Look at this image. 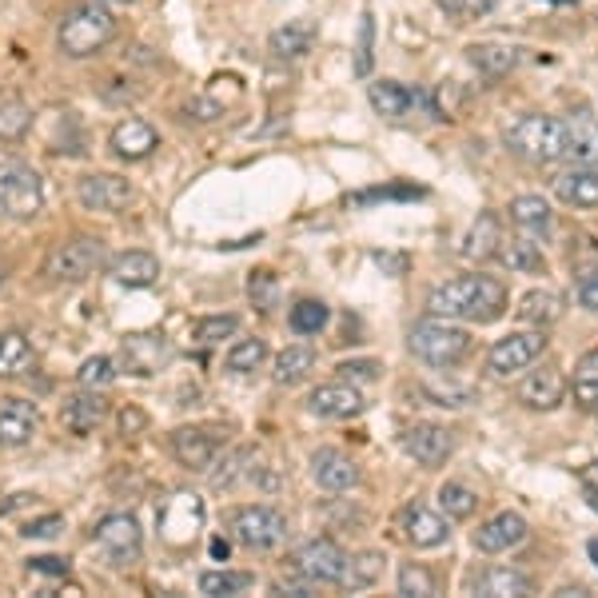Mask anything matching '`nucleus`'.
<instances>
[{
    "mask_svg": "<svg viewBox=\"0 0 598 598\" xmlns=\"http://www.w3.org/2000/svg\"><path fill=\"white\" fill-rule=\"evenodd\" d=\"M77 200L84 203L89 212L116 215V212H125L128 200H132V184L113 176V172H92V176H80Z\"/></svg>",
    "mask_w": 598,
    "mask_h": 598,
    "instance_id": "nucleus-12",
    "label": "nucleus"
},
{
    "mask_svg": "<svg viewBox=\"0 0 598 598\" xmlns=\"http://www.w3.org/2000/svg\"><path fill=\"white\" fill-rule=\"evenodd\" d=\"M375 263H379V268H391V271H403V268H407L403 256H384V251L375 256Z\"/></svg>",
    "mask_w": 598,
    "mask_h": 598,
    "instance_id": "nucleus-55",
    "label": "nucleus"
},
{
    "mask_svg": "<svg viewBox=\"0 0 598 598\" xmlns=\"http://www.w3.org/2000/svg\"><path fill=\"white\" fill-rule=\"evenodd\" d=\"M96 542H101V551L108 554L113 566H132L144 554V531H140V523L132 515H108V519H101Z\"/></svg>",
    "mask_w": 598,
    "mask_h": 598,
    "instance_id": "nucleus-9",
    "label": "nucleus"
},
{
    "mask_svg": "<svg viewBox=\"0 0 598 598\" xmlns=\"http://www.w3.org/2000/svg\"><path fill=\"white\" fill-rule=\"evenodd\" d=\"M312 474H316V483L324 491H351V486H360V467L355 459H348L343 452L336 447H324V452L312 455Z\"/></svg>",
    "mask_w": 598,
    "mask_h": 598,
    "instance_id": "nucleus-20",
    "label": "nucleus"
},
{
    "mask_svg": "<svg viewBox=\"0 0 598 598\" xmlns=\"http://www.w3.org/2000/svg\"><path fill=\"white\" fill-rule=\"evenodd\" d=\"M101 263H104V239L77 236V239H65V244H57V248L48 251L45 275L52 283H80V280H89Z\"/></svg>",
    "mask_w": 598,
    "mask_h": 598,
    "instance_id": "nucleus-6",
    "label": "nucleus"
},
{
    "mask_svg": "<svg viewBox=\"0 0 598 598\" xmlns=\"http://www.w3.org/2000/svg\"><path fill=\"white\" fill-rule=\"evenodd\" d=\"M45 208V184L21 156L0 152V220H36Z\"/></svg>",
    "mask_w": 598,
    "mask_h": 598,
    "instance_id": "nucleus-3",
    "label": "nucleus"
},
{
    "mask_svg": "<svg viewBox=\"0 0 598 598\" xmlns=\"http://www.w3.org/2000/svg\"><path fill=\"white\" fill-rule=\"evenodd\" d=\"M491 9H495V0H467V12H474V16H486Z\"/></svg>",
    "mask_w": 598,
    "mask_h": 598,
    "instance_id": "nucleus-56",
    "label": "nucleus"
},
{
    "mask_svg": "<svg viewBox=\"0 0 598 598\" xmlns=\"http://www.w3.org/2000/svg\"><path fill=\"white\" fill-rule=\"evenodd\" d=\"M236 328H239L236 316H208L192 328V339L200 348H215V343H224V339L236 336Z\"/></svg>",
    "mask_w": 598,
    "mask_h": 598,
    "instance_id": "nucleus-45",
    "label": "nucleus"
},
{
    "mask_svg": "<svg viewBox=\"0 0 598 598\" xmlns=\"http://www.w3.org/2000/svg\"><path fill=\"white\" fill-rule=\"evenodd\" d=\"M307 411L319 419H355L363 411V396L355 384H324L307 396Z\"/></svg>",
    "mask_w": 598,
    "mask_h": 598,
    "instance_id": "nucleus-14",
    "label": "nucleus"
},
{
    "mask_svg": "<svg viewBox=\"0 0 598 598\" xmlns=\"http://www.w3.org/2000/svg\"><path fill=\"white\" fill-rule=\"evenodd\" d=\"M407 348H411V355H419V360L427 363V367H455V363H464L467 351H471V331L452 324V319L431 316L411 328Z\"/></svg>",
    "mask_w": 598,
    "mask_h": 598,
    "instance_id": "nucleus-4",
    "label": "nucleus"
},
{
    "mask_svg": "<svg viewBox=\"0 0 598 598\" xmlns=\"http://www.w3.org/2000/svg\"><path fill=\"white\" fill-rule=\"evenodd\" d=\"M77 379H80V387H92V391H101V387H108L116 379V363L108 360V355H92V360L80 363Z\"/></svg>",
    "mask_w": 598,
    "mask_h": 598,
    "instance_id": "nucleus-46",
    "label": "nucleus"
},
{
    "mask_svg": "<svg viewBox=\"0 0 598 598\" xmlns=\"http://www.w3.org/2000/svg\"><path fill=\"white\" fill-rule=\"evenodd\" d=\"M499 244H503V232H499V220L491 212H483L479 220L471 224V232L464 236V244H459V256L464 260H491L499 251Z\"/></svg>",
    "mask_w": 598,
    "mask_h": 598,
    "instance_id": "nucleus-29",
    "label": "nucleus"
},
{
    "mask_svg": "<svg viewBox=\"0 0 598 598\" xmlns=\"http://www.w3.org/2000/svg\"><path fill=\"white\" fill-rule=\"evenodd\" d=\"M447 12H467V0H439Z\"/></svg>",
    "mask_w": 598,
    "mask_h": 598,
    "instance_id": "nucleus-58",
    "label": "nucleus"
},
{
    "mask_svg": "<svg viewBox=\"0 0 598 598\" xmlns=\"http://www.w3.org/2000/svg\"><path fill=\"white\" fill-rule=\"evenodd\" d=\"M511 220L523 232H547L551 227V203L542 196H519V200H511Z\"/></svg>",
    "mask_w": 598,
    "mask_h": 598,
    "instance_id": "nucleus-39",
    "label": "nucleus"
},
{
    "mask_svg": "<svg viewBox=\"0 0 598 598\" xmlns=\"http://www.w3.org/2000/svg\"><path fill=\"white\" fill-rule=\"evenodd\" d=\"M571 396H575L578 407H598V348L587 351V355L575 363V375H571Z\"/></svg>",
    "mask_w": 598,
    "mask_h": 598,
    "instance_id": "nucleus-37",
    "label": "nucleus"
},
{
    "mask_svg": "<svg viewBox=\"0 0 598 598\" xmlns=\"http://www.w3.org/2000/svg\"><path fill=\"white\" fill-rule=\"evenodd\" d=\"M575 295H578V304L587 307V312H598V271H587V275L578 280Z\"/></svg>",
    "mask_w": 598,
    "mask_h": 598,
    "instance_id": "nucleus-53",
    "label": "nucleus"
},
{
    "mask_svg": "<svg viewBox=\"0 0 598 598\" xmlns=\"http://www.w3.org/2000/svg\"><path fill=\"white\" fill-rule=\"evenodd\" d=\"M108 275H113L120 288H152L160 280V260L152 251H125L108 263Z\"/></svg>",
    "mask_w": 598,
    "mask_h": 598,
    "instance_id": "nucleus-25",
    "label": "nucleus"
},
{
    "mask_svg": "<svg viewBox=\"0 0 598 598\" xmlns=\"http://www.w3.org/2000/svg\"><path fill=\"white\" fill-rule=\"evenodd\" d=\"M57 531H65V519H60V515H45V519H33L21 527L24 539H52Z\"/></svg>",
    "mask_w": 598,
    "mask_h": 598,
    "instance_id": "nucleus-50",
    "label": "nucleus"
},
{
    "mask_svg": "<svg viewBox=\"0 0 598 598\" xmlns=\"http://www.w3.org/2000/svg\"><path fill=\"white\" fill-rule=\"evenodd\" d=\"M140 427H148V415L136 411V407H125V411H120V435H132V431Z\"/></svg>",
    "mask_w": 598,
    "mask_h": 598,
    "instance_id": "nucleus-54",
    "label": "nucleus"
},
{
    "mask_svg": "<svg viewBox=\"0 0 598 598\" xmlns=\"http://www.w3.org/2000/svg\"><path fill=\"white\" fill-rule=\"evenodd\" d=\"M256 587V575L248 571H203L200 595H244Z\"/></svg>",
    "mask_w": 598,
    "mask_h": 598,
    "instance_id": "nucleus-40",
    "label": "nucleus"
},
{
    "mask_svg": "<svg viewBox=\"0 0 598 598\" xmlns=\"http://www.w3.org/2000/svg\"><path fill=\"white\" fill-rule=\"evenodd\" d=\"M33 367V348L21 331H0V379H12Z\"/></svg>",
    "mask_w": 598,
    "mask_h": 598,
    "instance_id": "nucleus-36",
    "label": "nucleus"
},
{
    "mask_svg": "<svg viewBox=\"0 0 598 598\" xmlns=\"http://www.w3.org/2000/svg\"><path fill=\"white\" fill-rule=\"evenodd\" d=\"M295 571L307 575L312 583H328V587H339V578L348 571V554L336 539H312L295 551Z\"/></svg>",
    "mask_w": 598,
    "mask_h": 598,
    "instance_id": "nucleus-11",
    "label": "nucleus"
},
{
    "mask_svg": "<svg viewBox=\"0 0 598 598\" xmlns=\"http://www.w3.org/2000/svg\"><path fill=\"white\" fill-rule=\"evenodd\" d=\"M172 363V343L160 331H132L120 339V367L136 379H152Z\"/></svg>",
    "mask_w": 598,
    "mask_h": 598,
    "instance_id": "nucleus-8",
    "label": "nucleus"
},
{
    "mask_svg": "<svg viewBox=\"0 0 598 598\" xmlns=\"http://www.w3.org/2000/svg\"><path fill=\"white\" fill-rule=\"evenodd\" d=\"M172 455H176V464L188 467V471H208L220 452V439H215L212 431L203 427H180L172 431Z\"/></svg>",
    "mask_w": 598,
    "mask_h": 598,
    "instance_id": "nucleus-15",
    "label": "nucleus"
},
{
    "mask_svg": "<svg viewBox=\"0 0 598 598\" xmlns=\"http://www.w3.org/2000/svg\"><path fill=\"white\" fill-rule=\"evenodd\" d=\"M507 148L515 156L531 160V164H554V160H566V120H554V116H519L515 125L503 132Z\"/></svg>",
    "mask_w": 598,
    "mask_h": 598,
    "instance_id": "nucleus-2",
    "label": "nucleus"
},
{
    "mask_svg": "<svg viewBox=\"0 0 598 598\" xmlns=\"http://www.w3.org/2000/svg\"><path fill=\"white\" fill-rule=\"evenodd\" d=\"M423 196V188H411V184H403V188H375V192H363L355 196L351 203H375V200H419Z\"/></svg>",
    "mask_w": 598,
    "mask_h": 598,
    "instance_id": "nucleus-49",
    "label": "nucleus"
},
{
    "mask_svg": "<svg viewBox=\"0 0 598 598\" xmlns=\"http://www.w3.org/2000/svg\"><path fill=\"white\" fill-rule=\"evenodd\" d=\"M33 128V108L24 101H0V140L16 144L24 140V132Z\"/></svg>",
    "mask_w": 598,
    "mask_h": 598,
    "instance_id": "nucleus-41",
    "label": "nucleus"
},
{
    "mask_svg": "<svg viewBox=\"0 0 598 598\" xmlns=\"http://www.w3.org/2000/svg\"><path fill=\"white\" fill-rule=\"evenodd\" d=\"M399 595L407 598H431L439 595V583L423 563H403L399 566Z\"/></svg>",
    "mask_w": 598,
    "mask_h": 598,
    "instance_id": "nucleus-44",
    "label": "nucleus"
},
{
    "mask_svg": "<svg viewBox=\"0 0 598 598\" xmlns=\"http://www.w3.org/2000/svg\"><path fill=\"white\" fill-rule=\"evenodd\" d=\"M108 148H113L120 160L136 164V160H148L152 152H156L160 136H156V128L148 125V120H136V116H128V120H120V125L113 128V136H108Z\"/></svg>",
    "mask_w": 598,
    "mask_h": 598,
    "instance_id": "nucleus-16",
    "label": "nucleus"
},
{
    "mask_svg": "<svg viewBox=\"0 0 598 598\" xmlns=\"http://www.w3.org/2000/svg\"><path fill=\"white\" fill-rule=\"evenodd\" d=\"M104 415H108V399H104L101 391H92V387H84L80 396L65 399L60 423H65V427L72 431V435H89V431L101 427Z\"/></svg>",
    "mask_w": 598,
    "mask_h": 598,
    "instance_id": "nucleus-22",
    "label": "nucleus"
},
{
    "mask_svg": "<svg viewBox=\"0 0 598 598\" xmlns=\"http://www.w3.org/2000/svg\"><path fill=\"white\" fill-rule=\"evenodd\" d=\"M248 295H251V304L260 307V312H271L275 300H280V280H275L271 271H251Z\"/></svg>",
    "mask_w": 598,
    "mask_h": 598,
    "instance_id": "nucleus-47",
    "label": "nucleus"
},
{
    "mask_svg": "<svg viewBox=\"0 0 598 598\" xmlns=\"http://www.w3.org/2000/svg\"><path fill=\"white\" fill-rule=\"evenodd\" d=\"M467 60H471L483 77H507L511 68L519 65V48H511V45H471L467 48Z\"/></svg>",
    "mask_w": 598,
    "mask_h": 598,
    "instance_id": "nucleus-35",
    "label": "nucleus"
},
{
    "mask_svg": "<svg viewBox=\"0 0 598 598\" xmlns=\"http://www.w3.org/2000/svg\"><path fill=\"white\" fill-rule=\"evenodd\" d=\"M554 196L571 208H598V172L590 164L583 168H571L554 180Z\"/></svg>",
    "mask_w": 598,
    "mask_h": 598,
    "instance_id": "nucleus-27",
    "label": "nucleus"
},
{
    "mask_svg": "<svg viewBox=\"0 0 598 598\" xmlns=\"http://www.w3.org/2000/svg\"><path fill=\"white\" fill-rule=\"evenodd\" d=\"M499 260H503V268L511 271H523V275H539V271H547V260H542V248L535 244L531 236H515V239H503L495 251Z\"/></svg>",
    "mask_w": 598,
    "mask_h": 598,
    "instance_id": "nucleus-30",
    "label": "nucleus"
},
{
    "mask_svg": "<svg viewBox=\"0 0 598 598\" xmlns=\"http://www.w3.org/2000/svg\"><path fill=\"white\" fill-rule=\"evenodd\" d=\"M474 590L486 598H527L535 595V583L523 571H515V566H491L479 583H474Z\"/></svg>",
    "mask_w": 598,
    "mask_h": 598,
    "instance_id": "nucleus-28",
    "label": "nucleus"
},
{
    "mask_svg": "<svg viewBox=\"0 0 598 598\" xmlns=\"http://www.w3.org/2000/svg\"><path fill=\"white\" fill-rule=\"evenodd\" d=\"M542 348H547V336H542V328L511 331V336H503L495 348H491V355H486V367H491L495 375H515V372H523V367H531V363L542 355Z\"/></svg>",
    "mask_w": 598,
    "mask_h": 598,
    "instance_id": "nucleus-10",
    "label": "nucleus"
},
{
    "mask_svg": "<svg viewBox=\"0 0 598 598\" xmlns=\"http://www.w3.org/2000/svg\"><path fill=\"white\" fill-rule=\"evenodd\" d=\"M263 360H268V343H263V339H239V343H232V351L224 355L227 372H236V375L256 372Z\"/></svg>",
    "mask_w": 598,
    "mask_h": 598,
    "instance_id": "nucleus-43",
    "label": "nucleus"
},
{
    "mask_svg": "<svg viewBox=\"0 0 598 598\" xmlns=\"http://www.w3.org/2000/svg\"><path fill=\"white\" fill-rule=\"evenodd\" d=\"M587 554H590V563L598 566V539H590V542H587Z\"/></svg>",
    "mask_w": 598,
    "mask_h": 598,
    "instance_id": "nucleus-60",
    "label": "nucleus"
},
{
    "mask_svg": "<svg viewBox=\"0 0 598 598\" xmlns=\"http://www.w3.org/2000/svg\"><path fill=\"white\" fill-rule=\"evenodd\" d=\"M101 4H132V0H101Z\"/></svg>",
    "mask_w": 598,
    "mask_h": 598,
    "instance_id": "nucleus-61",
    "label": "nucleus"
},
{
    "mask_svg": "<svg viewBox=\"0 0 598 598\" xmlns=\"http://www.w3.org/2000/svg\"><path fill=\"white\" fill-rule=\"evenodd\" d=\"M227 551H232V547H227L224 539H215V542H212V554H215V559H227Z\"/></svg>",
    "mask_w": 598,
    "mask_h": 598,
    "instance_id": "nucleus-59",
    "label": "nucleus"
},
{
    "mask_svg": "<svg viewBox=\"0 0 598 598\" xmlns=\"http://www.w3.org/2000/svg\"><path fill=\"white\" fill-rule=\"evenodd\" d=\"M40 431V415L24 399H0V447H24Z\"/></svg>",
    "mask_w": 598,
    "mask_h": 598,
    "instance_id": "nucleus-18",
    "label": "nucleus"
},
{
    "mask_svg": "<svg viewBox=\"0 0 598 598\" xmlns=\"http://www.w3.org/2000/svg\"><path fill=\"white\" fill-rule=\"evenodd\" d=\"M271 57L275 60H300L316 48V24L312 21H288L283 28H275L268 40Z\"/></svg>",
    "mask_w": 598,
    "mask_h": 598,
    "instance_id": "nucleus-26",
    "label": "nucleus"
},
{
    "mask_svg": "<svg viewBox=\"0 0 598 598\" xmlns=\"http://www.w3.org/2000/svg\"><path fill=\"white\" fill-rule=\"evenodd\" d=\"M0 283H4V271H0Z\"/></svg>",
    "mask_w": 598,
    "mask_h": 598,
    "instance_id": "nucleus-62",
    "label": "nucleus"
},
{
    "mask_svg": "<svg viewBox=\"0 0 598 598\" xmlns=\"http://www.w3.org/2000/svg\"><path fill=\"white\" fill-rule=\"evenodd\" d=\"M563 316V295L559 292H527L519 300V319L531 328H551Z\"/></svg>",
    "mask_w": 598,
    "mask_h": 598,
    "instance_id": "nucleus-34",
    "label": "nucleus"
},
{
    "mask_svg": "<svg viewBox=\"0 0 598 598\" xmlns=\"http://www.w3.org/2000/svg\"><path fill=\"white\" fill-rule=\"evenodd\" d=\"M403 535L415 551H431V547H443V542L452 539V527H447L443 515H435V511L415 503V507L403 511Z\"/></svg>",
    "mask_w": 598,
    "mask_h": 598,
    "instance_id": "nucleus-21",
    "label": "nucleus"
},
{
    "mask_svg": "<svg viewBox=\"0 0 598 598\" xmlns=\"http://www.w3.org/2000/svg\"><path fill=\"white\" fill-rule=\"evenodd\" d=\"M312 372H316V348H307V343H292L275 355V384L280 387L304 384Z\"/></svg>",
    "mask_w": 598,
    "mask_h": 598,
    "instance_id": "nucleus-31",
    "label": "nucleus"
},
{
    "mask_svg": "<svg viewBox=\"0 0 598 598\" xmlns=\"http://www.w3.org/2000/svg\"><path fill=\"white\" fill-rule=\"evenodd\" d=\"M566 160H575V164L598 160V116L590 108H575L566 116Z\"/></svg>",
    "mask_w": 598,
    "mask_h": 598,
    "instance_id": "nucleus-23",
    "label": "nucleus"
},
{
    "mask_svg": "<svg viewBox=\"0 0 598 598\" xmlns=\"http://www.w3.org/2000/svg\"><path fill=\"white\" fill-rule=\"evenodd\" d=\"M503 307H507V288L495 275H459L427 295L431 316L467 319V324H495Z\"/></svg>",
    "mask_w": 598,
    "mask_h": 598,
    "instance_id": "nucleus-1",
    "label": "nucleus"
},
{
    "mask_svg": "<svg viewBox=\"0 0 598 598\" xmlns=\"http://www.w3.org/2000/svg\"><path fill=\"white\" fill-rule=\"evenodd\" d=\"M28 499H33V495H12L9 503H0V515H9V511L24 507V503H28Z\"/></svg>",
    "mask_w": 598,
    "mask_h": 598,
    "instance_id": "nucleus-57",
    "label": "nucleus"
},
{
    "mask_svg": "<svg viewBox=\"0 0 598 598\" xmlns=\"http://www.w3.org/2000/svg\"><path fill=\"white\" fill-rule=\"evenodd\" d=\"M203 523V503L196 495H176L168 507L160 511V527H164V539L168 542H188Z\"/></svg>",
    "mask_w": 598,
    "mask_h": 598,
    "instance_id": "nucleus-19",
    "label": "nucleus"
},
{
    "mask_svg": "<svg viewBox=\"0 0 598 598\" xmlns=\"http://www.w3.org/2000/svg\"><path fill=\"white\" fill-rule=\"evenodd\" d=\"M403 452L411 455L419 467L435 471V467H443L452 459L455 439H452V431L439 427V423H415V427L403 435Z\"/></svg>",
    "mask_w": 598,
    "mask_h": 598,
    "instance_id": "nucleus-13",
    "label": "nucleus"
},
{
    "mask_svg": "<svg viewBox=\"0 0 598 598\" xmlns=\"http://www.w3.org/2000/svg\"><path fill=\"white\" fill-rule=\"evenodd\" d=\"M367 101H372V108L384 116V120H407V116H411V89H403L396 80L372 84V89H367Z\"/></svg>",
    "mask_w": 598,
    "mask_h": 598,
    "instance_id": "nucleus-32",
    "label": "nucleus"
},
{
    "mask_svg": "<svg viewBox=\"0 0 598 598\" xmlns=\"http://www.w3.org/2000/svg\"><path fill=\"white\" fill-rule=\"evenodd\" d=\"M563 396H566V379L559 375V367H539L519 387V399L531 411H554V407L563 403Z\"/></svg>",
    "mask_w": 598,
    "mask_h": 598,
    "instance_id": "nucleus-24",
    "label": "nucleus"
},
{
    "mask_svg": "<svg viewBox=\"0 0 598 598\" xmlns=\"http://www.w3.org/2000/svg\"><path fill=\"white\" fill-rule=\"evenodd\" d=\"M328 304L324 300H300V304L288 312V328L295 331V336H319V331L328 328Z\"/></svg>",
    "mask_w": 598,
    "mask_h": 598,
    "instance_id": "nucleus-38",
    "label": "nucleus"
},
{
    "mask_svg": "<svg viewBox=\"0 0 598 598\" xmlns=\"http://www.w3.org/2000/svg\"><path fill=\"white\" fill-rule=\"evenodd\" d=\"M439 507L447 519H471L479 511V495L467 483H443L439 486Z\"/></svg>",
    "mask_w": 598,
    "mask_h": 598,
    "instance_id": "nucleus-42",
    "label": "nucleus"
},
{
    "mask_svg": "<svg viewBox=\"0 0 598 598\" xmlns=\"http://www.w3.org/2000/svg\"><path fill=\"white\" fill-rule=\"evenodd\" d=\"M227 527H232V539L248 551H275L288 539V519L275 507H239Z\"/></svg>",
    "mask_w": 598,
    "mask_h": 598,
    "instance_id": "nucleus-7",
    "label": "nucleus"
},
{
    "mask_svg": "<svg viewBox=\"0 0 598 598\" xmlns=\"http://www.w3.org/2000/svg\"><path fill=\"white\" fill-rule=\"evenodd\" d=\"M113 36H116V16L108 12V4H80V9L60 24L57 45L65 57L84 60V57H96Z\"/></svg>",
    "mask_w": 598,
    "mask_h": 598,
    "instance_id": "nucleus-5",
    "label": "nucleus"
},
{
    "mask_svg": "<svg viewBox=\"0 0 598 598\" xmlns=\"http://www.w3.org/2000/svg\"><path fill=\"white\" fill-rule=\"evenodd\" d=\"M28 571H33V575L65 578L68 575V559H57V554H40V559H28Z\"/></svg>",
    "mask_w": 598,
    "mask_h": 598,
    "instance_id": "nucleus-52",
    "label": "nucleus"
},
{
    "mask_svg": "<svg viewBox=\"0 0 598 598\" xmlns=\"http://www.w3.org/2000/svg\"><path fill=\"white\" fill-rule=\"evenodd\" d=\"M372 60H375V21H372V12H363L360 16V45H355V72L367 77V72H372Z\"/></svg>",
    "mask_w": 598,
    "mask_h": 598,
    "instance_id": "nucleus-48",
    "label": "nucleus"
},
{
    "mask_svg": "<svg viewBox=\"0 0 598 598\" xmlns=\"http://www.w3.org/2000/svg\"><path fill=\"white\" fill-rule=\"evenodd\" d=\"M336 372H339V379H348V384L351 379H360L363 384V379H375V375H379V363L375 360H351V363H339Z\"/></svg>",
    "mask_w": 598,
    "mask_h": 598,
    "instance_id": "nucleus-51",
    "label": "nucleus"
},
{
    "mask_svg": "<svg viewBox=\"0 0 598 598\" xmlns=\"http://www.w3.org/2000/svg\"><path fill=\"white\" fill-rule=\"evenodd\" d=\"M384 551H360L348 559V571H343V578H339V587L348 590H367L379 583V575H384Z\"/></svg>",
    "mask_w": 598,
    "mask_h": 598,
    "instance_id": "nucleus-33",
    "label": "nucleus"
},
{
    "mask_svg": "<svg viewBox=\"0 0 598 598\" xmlns=\"http://www.w3.org/2000/svg\"><path fill=\"white\" fill-rule=\"evenodd\" d=\"M527 539V519L515 515V511H499L495 519L483 523L479 531H474V551L483 554H503L511 547H519Z\"/></svg>",
    "mask_w": 598,
    "mask_h": 598,
    "instance_id": "nucleus-17",
    "label": "nucleus"
}]
</instances>
